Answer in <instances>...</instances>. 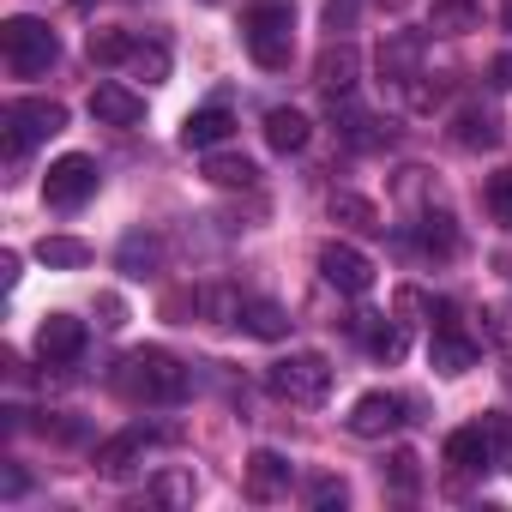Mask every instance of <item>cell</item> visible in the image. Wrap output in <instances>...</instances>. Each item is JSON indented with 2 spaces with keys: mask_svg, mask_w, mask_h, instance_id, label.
Wrapping results in <instances>:
<instances>
[{
  "mask_svg": "<svg viewBox=\"0 0 512 512\" xmlns=\"http://www.w3.org/2000/svg\"><path fill=\"white\" fill-rule=\"evenodd\" d=\"M356 49L350 43H326V55H320V67H314V85L326 91V97H350V85H356Z\"/></svg>",
  "mask_w": 512,
  "mask_h": 512,
  "instance_id": "cell-20",
  "label": "cell"
},
{
  "mask_svg": "<svg viewBox=\"0 0 512 512\" xmlns=\"http://www.w3.org/2000/svg\"><path fill=\"white\" fill-rule=\"evenodd\" d=\"M115 392H121L127 404L169 410V404L187 398V368H181L169 350H133V356H121V368H115Z\"/></svg>",
  "mask_w": 512,
  "mask_h": 512,
  "instance_id": "cell-1",
  "label": "cell"
},
{
  "mask_svg": "<svg viewBox=\"0 0 512 512\" xmlns=\"http://www.w3.org/2000/svg\"><path fill=\"white\" fill-rule=\"evenodd\" d=\"M332 7H350V0H332Z\"/></svg>",
  "mask_w": 512,
  "mask_h": 512,
  "instance_id": "cell-44",
  "label": "cell"
},
{
  "mask_svg": "<svg viewBox=\"0 0 512 512\" xmlns=\"http://www.w3.org/2000/svg\"><path fill=\"white\" fill-rule=\"evenodd\" d=\"M193 314L211 320V326H241V296L229 284H199L193 290Z\"/></svg>",
  "mask_w": 512,
  "mask_h": 512,
  "instance_id": "cell-23",
  "label": "cell"
},
{
  "mask_svg": "<svg viewBox=\"0 0 512 512\" xmlns=\"http://www.w3.org/2000/svg\"><path fill=\"white\" fill-rule=\"evenodd\" d=\"M91 115H97L103 127H139V121H145V97L127 91L121 79H103V85L91 91Z\"/></svg>",
  "mask_w": 512,
  "mask_h": 512,
  "instance_id": "cell-13",
  "label": "cell"
},
{
  "mask_svg": "<svg viewBox=\"0 0 512 512\" xmlns=\"http://www.w3.org/2000/svg\"><path fill=\"white\" fill-rule=\"evenodd\" d=\"M229 133H235V115H229L223 103H205V109H193V115L181 121V145H187V151H217Z\"/></svg>",
  "mask_w": 512,
  "mask_h": 512,
  "instance_id": "cell-15",
  "label": "cell"
},
{
  "mask_svg": "<svg viewBox=\"0 0 512 512\" xmlns=\"http://www.w3.org/2000/svg\"><path fill=\"white\" fill-rule=\"evenodd\" d=\"M37 260L55 266V272H79V266H91V247L79 235H43L37 241Z\"/></svg>",
  "mask_w": 512,
  "mask_h": 512,
  "instance_id": "cell-27",
  "label": "cell"
},
{
  "mask_svg": "<svg viewBox=\"0 0 512 512\" xmlns=\"http://www.w3.org/2000/svg\"><path fill=\"white\" fill-rule=\"evenodd\" d=\"M488 85H494V91H512V49H506V55H494V67H488Z\"/></svg>",
  "mask_w": 512,
  "mask_h": 512,
  "instance_id": "cell-35",
  "label": "cell"
},
{
  "mask_svg": "<svg viewBox=\"0 0 512 512\" xmlns=\"http://www.w3.org/2000/svg\"><path fill=\"white\" fill-rule=\"evenodd\" d=\"M380 79H392V85L422 79V37L416 31H398V37L380 43Z\"/></svg>",
  "mask_w": 512,
  "mask_h": 512,
  "instance_id": "cell-17",
  "label": "cell"
},
{
  "mask_svg": "<svg viewBox=\"0 0 512 512\" xmlns=\"http://www.w3.org/2000/svg\"><path fill=\"white\" fill-rule=\"evenodd\" d=\"M386 482H392L398 494H416V452H392V458H386Z\"/></svg>",
  "mask_w": 512,
  "mask_h": 512,
  "instance_id": "cell-32",
  "label": "cell"
},
{
  "mask_svg": "<svg viewBox=\"0 0 512 512\" xmlns=\"http://www.w3.org/2000/svg\"><path fill=\"white\" fill-rule=\"evenodd\" d=\"M488 320H494V338H512V308H494Z\"/></svg>",
  "mask_w": 512,
  "mask_h": 512,
  "instance_id": "cell-38",
  "label": "cell"
},
{
  "mask_svg": "<svg viewBox=\"0 0 512 512\" xmlns=\"http://www.w3.org/2000/svg\"><path fill=\"white\" fill-rule=\"evenodd\" d=\"M452 145H464V151H488V145H500V121H494L488 109L464 103V109L452 115Z\"/></svg>",
  "mask_w": 512,
  "mask_h": 512,
  "instance_id": "cell-21",
  "label": "cell"
},
{
  "mask_svg": "<svg viewBox=\"0 0 512 512\" xmlns=\"http://www.w3.org/2000/svg\"><path fill=\"white\" fill-rule=\"evenodd\" d=\"M308 500H314V506H344L350 488H344V476H320V482L308 488Z\"/></svg>",
  "mask_w": 512,
  "mask_h": 512,
  "instance_id": "cell-33",
  "label": "cell"
},
{
  "mask_svg": "<svg viewBox=\"0 0 512 512\" xmlns=\"http://www.w3.org/2000/svg\"><path fill=\"white\" fill-rule=\"evenodd\" d=\"M25 488H31V482H25V470H19V464H7V476H0V494H7V500H19Z\"/></svg>",
  "mask_w": 512,
  "mask_h": 512,
  "instance_id": "cell-36",
  "label": "cell"
},
{
  "mask_svg": "<svg viewBox=\"0 0 512 512\" xmlns=\"http://www.w3.org/2000/svg\"><path fill=\"white\" fill-rule=\"evenodd\" d=\"M332 223H350V229H386L380 223V211H374V199H362V193H332Z\"/></svg>",
  "mask_w": 512,
  "mask_h": 512,
  "instance_id": "cell-29",
  "label": "cell"
},
{
  "mask_svg": "<svg viewBox=\"0 0 512 512\" xmlns=\"http://www.w3.org/2000/svg\"><path fill=\"white\" fill-rule=\"evenodd\" d=\"M428 362H434V374H446V380H458V374H470V368H476V344L458 332V320H440V326H434Z\"/></svg>",
  "mask_w": 512,
  "mask_h": 512,
  "instance_id": "cell-14",
  "label": "cell"
},
{
  "mask_svg": "<svg viewBox=\"0 0 512 512\" xmlns=\"http://www.w3.org/2000/svg\"><path fill=\"white\" fill-rule=\"evenodd\" d=\"M205 181H211V187H253V181H260V169H253V157L211 151V157H205Z\"/></svg>",
  "mask_w": 512,
  "mask_h": 512,
  "instance_id": "cell-28",
  "label": "cell"
},
{
  "mask_svg": "<svg viewBox=\"0 0 512 512\" xmlns=\"http://www.w3.org/2000/svg\"><path fill=\"white\" fill-rule=\"evenodd\" d=\"M157 500H169V506H181V500H193V476H157V488H151Z\"/></svg>",
  "mask_w": 512,
  "mask_h": 512,
  "instance_id": "cell-34",
  "label": "cell"
},
{
  "mask_svg": "<svg viewBox=\"0 0 512 512\" xmlns=\"http://www.w3.org/2000/svg\"><path fill=\"white\" fill-rule=\"evenodd\" d=\"M127 73L145 79V85H163V79H169V43H163V37H133Z\"/></svg>",
  "mask_w": 512,
  "mask_h": 512,
  "instance_id": "cell-25",
  "label": "cell"
},
{
  "mask_svg": "<svg viewBox=\"0 0 512 512\" xmlns=\"http://www.w3.org/2000/svg\"><path fill=\"white\" fill-rule=\"evenodd\" d=\"M410 416H404V398L398 392H362L356 404H350V434H362V440H386V434H398Z\"/></svg>",
  "mask_w": 512,
  "mask_h": 512,
  "instance_id": "cell-11",
  "label": "cell"
},
{
  "mask_svg": "<svg viewBox=\"0 0 512 512\" xmlns=\"http://www.w3.org/2000/svg\"><path fill=\"white\" fill-rule=\"evenodd\" d=\"M290 458L284 452H272V446H260V452H253L247 464H241V494L247 500H260V506H272V500H284L290 494Z\"/></svg>",
  "mask_w": 512,
  "mask_h": 512,
  "instance_id": "cell-10",
  "label": "cell"
},
{
  "mask_svg": "<svg viewBox=\"0 0 512 512\" xmlns=\"http://www.w3.org/2000/svg\"><path fill=\"white\" fill-rule=\"evenodd\" d=\"M73 7H91V0H73Z\"/></svg>",
  "mask_w": 512,
  "mask_h": 512,
  "instance_id": "cell-42",
  "label": "cell"
},
{
  "mask_svg": "<svg viewBox=\"0 0 512 512\" xmlns=\"http://www.w3.org/2000/svg\"><path fill=\"white\" fill-rule=\"evenodd\" d=\"M97 308H103V326H121V302H115V296H103Z\"/></svg>",
  "mask_w": 512,
  "mask_h": 512,
  "instance_id": "cell-39",
  "label": "cell"
},
{
  "mask_svg": "<svg viewBox=\"0 0 512 512\" xmlns=\"http://www.w3.org/2000/svg\"><path fill=\"white\" fill-rule=\"evenodd\" d=\"M0 127H7V157H25L31 145L55 139L67 127V109L55 97H19V103L0 109Z\"/></svg>",
  "mask_w": 512,
  "mask_h": 512,
  "instance_id": "cell-5",
  "label": "cell"
},
{
  "mask_svg": "<svg viewBox=\"0 0 512 512\" xmlns=\"http://www.w3.org/2000/svg\"><path fill=\"white\" fill-rule=\"evenodd\" d=\"M482 205H488V217H494V223H506V229H512V169L488 175V187H482Z\"/></svg>",
  "mask_w": 512,
  "mask_h": 512,
  "instance_id": "cell-31",
  "label": "cell"
},
{
  "mask_svg": "<svg viewBox=\"0 0 512 512\" xmlns=\"http://www.w3.org/2000/svg\"><path fill=\"white\" fill-rule=\"evenodd\" d=\"M506 31H512V7H506Z\"/></svg>",
  "mask_w": 512,
  "mask_h": 512,
  "instance_id": "cell-41",
  "label": "cell"
},
{
  "mask_svg": "<svg viewBox=\"0 0 512 512\" xmlns=\"http://www.w3.org/2000/svg\"><path fill=\"white\" fill-rule=\"evenodd\" d=\"M506 392H512V356H506Z\"/></svg>",
  "mask_w": 512,
  "mask_h": 512,
  "instance_id": "cell-40",
  "label": "cell"
},
{
  "mask_svg": "<svg viewBox=\"0 0 512 512\" xmlns=\"http://www.w3.org/2000/svg\"><path fill=\"white\" fill-rule=\"evenodd\" d=\"M0 284H7V290L19 284V253H0Z\"/></svg>",
  "mask_w": 512,
  "mask_h": 512,
  "instance_id": "cell-37",
  "label": "cell"
},
{
  "mask_svg": "<svg viewBox=\"0 0 512 512\" xmlns=\"http://www.w3.org/2000/svg\"><path fill=\"white\" fill-rule=\"evenodd\" d=\"M241 43H247L253 67L284 73L290 55H296V7L290 0H253V7L241 13Z\"/></svg>",
  "mask_w": 512,
  "mask_h": 512,
  "instance_id": "cell-2",
  "label": "cell"
},
{
  "mask_svg": "<svg viewBox=\"0 0 512 512\" xmlns=\"http://www.w3.org/2000/svg\"><path fill=\"white\" fill-rule=\"evenodd\" d=\"M199 7H217V0H199Z\"/></svg>",
  "mask_w": 512,
  "mask_h": 512,
  "instance_id": "cell-43",
  "label": "cell"
},
{
  "mask_svg": "<svg viewBox=\"0 0 512 512\" xmlns=\"http://www.w3.org/2000/svg\"><path fill=\"white\" fill-rule=\"evenodd\" d=\"M350 332L362 338V350H368L374 362H398V356H404V326L386 320V314H356Z\"/></svg>",
  "mask_w": 512,
  "mask_h": 512,
  "instance_id": "cell-18",
  "label": "cell"
},
{
  "mask_svg": "<svg viewBox=\"0 0 512 512\" xmlns=\"http://www.w3.org/2000/svg\"><path fill=\"white\" fill-rule=\"evenodd\" d=\"M308 133H314V127H308V115H302V109H272V115H266V145H272V151H284V157H290V151H302V145H308Z\"/></svg>",
  "mask_w": 512,
  "mask_h": 512,
  "instance_id": "cell-26",
  "label": "cell"
},
{
  "mask_svg": "<svg viewBox=\"0 0 512 512\" xmlns=\"http://www.w3.org/2000/svg\"><path fill=\"white\" fill-rule=\"evenodd\" d=\"M482 25V0H434V13H428V31L440 37H464Z\"/></svg>",
  "mask_w": 512,
  "mask_h": 512,
  "instance_id": "cell-24",
  "label": "cell"
},
{
  "mask_svg": "<svg viewBox=\"0 0 512 512\" xmlns=\"http://www.w3.org/2000/svg\"><path fill=\"white\" fill-rule=\"evenodd\" d=\"M410 247L422 253V260H452V253H458V223H452V211H422L416 229H410Z\"/></svg>",
  "mask_w": 512,
  "mask_h": 512,
  "instance_id": "cell-16",
  "label": "cell"
},
{
  "mask_svg": "<svg viewBox=\"0 0 512 512\" xmlns=\"http://www.w3.org/2000/svg\"><path fill=\"white\" fill-rule=\"evenodd\" d=\"M97 187H103L97 157L67 151V157H55V163H49V175H43V205H49V211H79L85 199H97Z\"/></svg>",
  "mask_w": 512,
  "mask_h": 512,
  "instance_id": "cell-6",
  "label": "cell"
},
{
  "mask_svg": "<svg viewBox=\"0 0 512 512\" xmlns=\"http://www.w3.org/2000/svg\"><path fill=\"white\" fill-rule=\"evenodd\" d=\"M169 440V428H151V422H133V428H121V434H109L103 446H97V476H133L139 464H145V452L151 446H163Z\"/></svg>",
  "mask_w": 512,
  "mask_h": 512,
  "instance_id": "cell-8",
  "label": "cell"
},
{
  "mask_svg": "<svg viewBox=\"0 0 512 512\" xmlns=\"http://www.w3.org/2000/svg\"><path fill=\"white\" fill-rule=\"evenodd\" d=\"M241 332L278 344V338H290V314L278 302H266V296H253V302H241Z\"/></svg>",
  "mask_w": 512,
  "mask_h": 512,
  "instance_id": "cell-22",
  "label": "cell"
},
{
  "mask_svg": "<svg viewBox=\"0 0 512 512\" xmlns=\"http://www.w3.org/2000/svg\"><path fill=\"white\" fill-rule=\"evenodd\" d=\"M506 446V422L500 416H482L470 428H452L446 434V464L458 476H476V470H494V452Z\"/></svg>",
  "mask_w": 512,
  "mask_h": 512,
  "instance_id": "cell-7",
  "label": "cell"
},
{
  "mask_svg": "<svg viewBox=\"0 0 512 512\" xmlns=\"http://www.w3.org/2000/svg\"><path fill=\"white\" fill-rule=\"evenodd\" d=\"M127 55H133L127 31H91V61L97 67H127Z\"/></svg>",
  "mask_w": 512,
  "mask_h": 512,
  "instance_id": "cell-30",
  "label": "cell"
},
{
  "mask_svg": "<svg viewBox=\"0 0 512 512\" xmlns=\"http://www.w3.org/2000/svg\"><path fill=\"white\" fill-rule=\"evenodd\" d=\"M115 266H121L127 278H157V272H163V235L133 229V235L121 241V253H115Z\"/></svg>",
  "mask_w": 512,
  "mask_h": 512,
  "instance_id": "cell-19",
  "label": "cell"
},
{
  "mask_svg": "<svg viewBox=\"0 0 512 512\" xmlns=\"http://www.w3.org/2000/svg\"><path fill=\"white\" fill-rule=\"evenodd\" d=\"M55 55H61V43H55V31H49L43 19H7V25H0V61H7L13 79L49 73Z\"/></svg>",
  "mask_w": 512,
  "mask_h": 512,
  "instance_id": "cell-3",
  "label": "cell"
},
{
  "mask_svg": "<svg viewBox=\"0 0 512 512\" xmlns=\"http://www.w3.org/2000/svg\"><path fill=\"white\" fill-rule=\"evenodd\" d=\"M320 278L338 296H368L374 290V260H368L362 247H350V241H326L320 247Z\"/></svg>",
  "mask_w": 512,
  "mask_h": 512,
  "instance_id": "cell-9",
  "label": "cell"
},
{
  "mask_svg": "<svg viewBox=\"0 0 512 512\" xmlns=\"http://www.w3.org/2000/svg\"><path fill=\"white\" fill-rule=\"evenodd\" d=\"M266 386H272V398H284V404H326V392H332V362H326L320 350L278 356V362L266 368Z\"/></svg>",
  "mask_w": 512,
  "mask_h": 512,
  "instance_id": "cell-4",
  "label": "cell"
},
{
  "mask_svg": "<svg viewBox=\"0 0 512 512\" xmlns=\"http://www.w3.org/2000/svg\"><path fill=\"white\" fill-rule=\"evenodd\" d=\"M37 356H43L49 368L79 362V356H85V320H73V314H49V320L37 326Z\"/></svg>",
  "mask_w": 512,
  "mask_h": 512,
  "instance_id": "cell-12",
  "label": "cell"
}]
</instances>
